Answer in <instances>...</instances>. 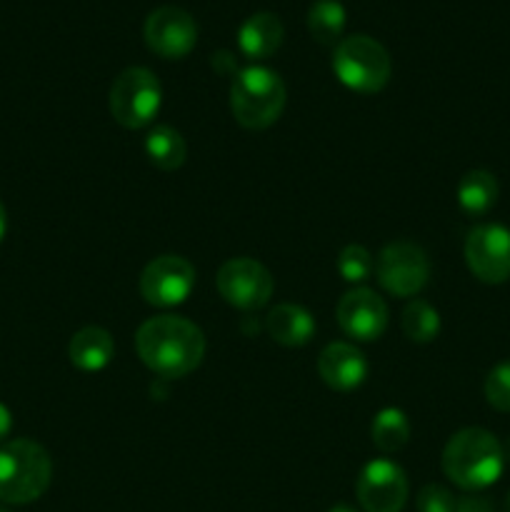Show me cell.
Wrapping results in <instances>:
<instances>
[{"label": "cell", "mask_w": 510, "mask_h": 512, "mask_svg": "<svg viewBox=\"0 0 510 512\" xmlns=\"http://www.w3.org/2000/svg\"><path fill=\"white\" fill-rule=\"evenodd\" d=\"M355 495L365 512H400L408 503V478L390 460H370L360 470Z\"/></svg>", "instance_id": "8fae6325"}, {"label": "cell", "mask_w": 510, "mask_h": 512, "mask_svg": "<svg viewBox=\"0 0 510 512\" xmlns=\"http://www.w3.org/2000/svg\"><path fill=\"white\" fill-rule=\"evenodd\" d=\"M135 350L145 368L165 380L185 378L205 355L203 330L180 315H158L145 320L135 333Z\"/></svg>", "instance_id": "6da1fadb"}, {"label": "cell", "mask_w": 510, "mask_h": 512, "mask_svg": "<svg viewBox=\"0 0 510 512\" xmlns=\"http://www.w3.org/2000/svg\"><path fill=\"white\" fill-rule=\"evenodd\" d=\"M498 203V180L488 170H470L458 183V205L468 215H485Z\"/></svg>", "instance_id": "d6986e66"}, {"label": "cell", "mask_w": 510, "mask_h": 512, "mask_svg": "<svg viewBox=\"0 0 510 512\" xmlns=\"http://www.w3.org/2000/svg\"><path fill=\"white\" fill-rule=\"evenodd\" d=\"M195 288V268L180 255H160L145 265L140 275V295L155 308H175L185 303Z\"/></svg>", "instance_id": "30bf717a"}, {"label": "cell", "mask_w": 510, "mask_h": 512, "mask_svg": "<svg viewBox=\"0 0 510 512\" xmlns=\"http://www.w3.org/2000/svg\"><path fill=\"white\" fill-rule=\"evenodd\" d=\"M455 512H493V503L480 495H465L455 503Z\"/></svg>", "instance_id": "484cf974"}, {"label": "cell", "mask_w": 510, "mask_h": 512, "mask_svg": "<svg viewBox=\"0 0 510 512\" xmlns=\"http://www.w3.org/2000/svg\"><path fill=\"white\" fill-rule=\"evenodd\" d=\"M333 73L355 93H378L388 85L393 63L383 45L370 35H350L335 45Z\"/></svg>", "instance_id": "5b68a950"}, {"label": "cell", "mask_w": 510, "mask_h": 512, "mask_svg": "<svg viewBox=\"0 0 510 512\" xmlns=\"http://www.w3.org/2000/svg\"><path fill=\"white\" fill-rule=\"evenodd\" d=\"M335 315L343 333L363 343L378 340L388 328V305L370 288L348 290L340 298Z\"/></svg>", "instance_id": "4fadbf2b"}, {"label": "cell", "mask_w": 510, "mask_h": 512, "mask_svg": "<svg viewBox=\"0 0 510 512\" xmlns=\"http://www.w3.org/2000/svg\"><path fill=\"white\" fill-rule=\"evenodd\" d=\"M145 155L150 163L163 173H173L188 158V145L185 138L170 125H155L145 138Z\"/></svg>", "instance_id": "ac0fdd59"}, {"label": "cell", "mask_w": 510, "mask_h": 512, "mask_svg": "<svg viewBox=\"0 0 510 512\" xmlns=\"http://www.w3.org/2000/svg\"><path fill=\"white\" fill-rule=\"evenodd\" d=\"M375 275L390 295H398V298L418 295L430 278L428 255L420 245L408 243V240H395L380 250Z\"/></svg>", "instance_id": "52a82bcc"}, {"label": "cell", "mask_w": 510, "mask_h": 512, "mask_svg": "<svg viewBox=\"0 0 510 512\" xmlns=\"http://www.w3.org/2000/svg\"><path fill=\"white\" fill-rule=\"evenodd\" d=\"M5 228H8V218H5V208H3V203H0V240H3Z\"/></svg>", "instance_id": "83f0119b"}, {"label": "cell", "mask_w": 510, "mask_h": 512, "mask_svg": "<svg viewBox=\"0 0 510 512\" xmlns=\"http://www.w3.org/2000/svg\"><path fill=\"white\" fill-rule=\"evenodd\" d=\"M285 108V85L275 70L250 65L235 73L230 85V110L248 130H265Z\"/></svg>", "instance_id": "277c9868"}, {"label": "cell", "mask_w": 510, "mask_h": 512, "mask_svg": "<svg viewBox=\"0 0 510 512\" xmlns=\"http://www.w3.org/2000/svg\"><path fill=\"white\" fill-rule=\"evenodd\" d=\"M485 400L500 413H510V360L498 363L485 378Z\"/></svg>", "instance_id": "cb8c5ba5"}, {"label": "cell", "mask_w": 510, "mask_h": 512, "mask_svg": "<svg viewBox=\"0 0 510 512\" xmlns=\"http://www.w3.org/2000/svg\"><path fill=\"white\" fill-rule=\"evenodd\" d=\"M10 433V410L0 405V440Z\"/></svg>", "instance_id": "4316f807"}, {"label": "cell", "mask_w": 510, "mask_h": 512, "mask_svg": "<svg viewBox=\"0 0 510 512\" xmlns=\"http://www.w3.org/2000/svg\"><path fill=\"white\" fill-rule=\"evenodd\" d=\"M115 353L113 338L105 328L98 325H88V328L78 330V333L70 338L68 345V358L83 373H98L105 365L110 363Z\"/></svg>", "instance_id": "e0dca14e"}, {"label": "cell", "mask_w": 510, "mask_h": 512, "mask_svg": "<svg viewBox=\"0 0 510 512\" xmlns=\"http://www.w3.org/2000/svg\"><path fill=\"white\" fill-rule=\"evenodd\" d=\"M503 455H505V460H510V438L505 440V445H503Z\"/></svg>", "instance_id": "f546056e"}, {"label": "cell", "mask_w": 510, "mask_h": 512, "mask_svg": "<svg viewBox=\"0 0 510 512\" xmlns=\"http://www.w3.org/2000/svg\"><path fill=\"white\" fill-rule=\"evenodd\" d=\"M345 8L340 0H315L308 10V30L318 43L333 45L343 35Z\"/></svg>", "instance_id": "44dd1931"}, {"label": "cell", "mask_w": 510, "mask_h": 512, "mask_svg": "<svg viewBox=\"0 0 510 512\" xmlns=\"http://www.w3.org/2000/svg\"><path fill=\"white\" fill-rule=\"evenodd\" d=\"M163 90L160 80L148 68H125L110 85L108 105L110 115L118 125L128 130H140L153 123L160 110Z\"/></svg>", "instance_id": "8992f818"}, {"label": "cell", "mask_w": 510, "mask_h": 512, "mask_svg": "<svg viewBox=\"0 0 510 512\" xmlns=\"http://www.w3.org/2000/svg\"><path fill=\"white\" fill-rule=\"evenodd\" d=\"M370 435L380 453H398L410 440V423L403 410L385 408L380 410L370 425Z\"/></svg>", "instance_id": "ffe728a7"}, {"label": "cell", "mask_w": 510, "mask_h": 512, "mask_svg": "<svg viewBox=\"0 0 510 512\" xmlns=\"http://www.w3.org/2000/svg\"><path fill=\"white\" fill-rule=\"evenodd\" d=\"M318 373L328 388L348 393L360 388L368 378L365 355L350 343H330L318 358Z\"/></svg>", "instance_id": "5bb4252c"}, {"label": "cell", "mask_w": 510, "mask_h": 512, "mask_svg": "<svg viewBox=\"0 0 510 512\" xmlns=\"http://www.w3.org/2000/svg\"><path fill=\"white\" fill-rule=\"evenodd\" d=\"M465 263L480 283H508L510 230L498 223H485L470 230L468 240H465Z\"/></svg>", "instance_id": "ba28073f"}, {"label": "cell", "mask_w": 510, "mask_h": 512, "mask_svg": "<svg viewBox=\"0 0 510 512\" xmlns=\"http://www.w3.org/2000/svg\"><path fill=\"white\" fill-rule=\"evenodd\" d=\"M265 328L275 343L285 345V348H300V345L310 343L315 333L313 315L305 308L293 303L275 305L265 318Z\"/></svg>", "instance_id": "2e32d148"}, {"label": "cell", "mask_w": 510, "mask_h": 512, "mask_svg": "<svg viewBox=\"0 0 510 512\" xmlns=\"http://www.w3.org/2000/svg\"><path fill=\"white\" fill-rule=\"evenodd\" d=\"M145 43L160 58H183L195 48L198 40V25H195L193 15L188 10L178 8V5H163L155 8L153 13L145 18Z\"/></svg>", "instance_id": "7c38bea8"}, {"label": "cell", "mask_w": 510, "mask_h": 512, "mask_svg": "<svg viewBox=\"0 0 510 512\" xmlns=\"http://www.w3.org/2000/svg\"><path fill=\"white\" fill-rule=\"evenodd\" d=\"M53 478V463L43 445L10 440L0 448V500L25 505L38 500Z\"/></svg>", "instance_id": "3957f363"}, {"label": "cell", "mask_w": 510, "mask_h": 512, "mask_svg": "<svg viewBox=\"0 0 510 512\" xmlns=\"http://www.w3.org/2000/svg\"><path fill=\"white\" fill-rule=\"evenodd\" d=\"M328 512H360V510H355L353 505H345V503H340V505H333V508H330Z\"/></svg>", "instance_id": "f1b7e54d"}, {"label": "cell", "mask_w": 510, "mask_h": 512, "mask_svg": "<svg viewBox=\"0 0 510 512\" xmlns=\"http://www.w3.org/2000/svg\"><path fill=\"white\" fill-rule=\"evenodd\" d=\"M505 468L503 443L490 430L465 428L448 440L443 450V473L458 488L478 493L498 483Z\"/></svg>", "instance_id": "7a4b0ae2"}, {"label": "cell", "mask_w": 510, "mask_h": 512, "mask_svg": "<svg viewBox=\"0 0 510 512\" xmlns=\"http://www.w3.org/2000/svg\"><path fill=\"white\" fill-rule=\"evenodd\" d=\"M415 503H418V512H455L458 498L448 488H443V485L430 483L420 490Z\"/></svg>", "instance_id": "d4e9b609"}, {"label": "cell", "mask_w": 510, "mask_h": 512, "mask_svg": "<svg viewBox=\"0 0 510 512\" xmlns=\"http://www.w3.org/2000/svg\"><path fill=\"white\" fill-rule=\"evenodd\" d=\"M283 35H285V30H283V23H280L278 15L263 10V13L250 15V18L240 25L238 45H240V50H243L245 58L265 60L280 48V43H283Z\"/></svg>", "instance_id": "9a60e30c"}, {"label": "cell", "mask_w": 510, "mask_h": 512, "mask_svg": "<svg viewBox=\"0 0 510 512\" xmlns=\"http://www.w3.org/2000/svg\"><path fill=\"white\" fill-rule=\"evenodd\" d=\"M218 293L228 305L238 310H258L273 295V275L263 263L253 258H233L220 265Z\"/></svg>", "instance_id": "9c48e42d"}, {"label": "cell", "mask_w": 510, "mask_h": 512, "mask_svg": "<svg viewBox=\"0 0 510 512\" xmlns=\"http://www.w3.org/2000/svg\"><path fill=\"white\" fill-rule=\"evenodd\" d=\"M375 260L373 253L363 245H345L338 255V273L348 283H365L373 275Z\"/></svg>", "instance_id": "603a6c76"}, {"label": "cell", "mask_w": 510, "mask_h": 512, "mask_svg": "<svg viewBox=\"0 0 510 512\" xmlns=\"http://www.w3.org/2000/svg\"><path fill=\"white\" fill-rule=\"evenodd\" d=\"M403 333L413 343H433L440 333V315L425 300H413L403 310Z\"/></svg>", "instance_id": "7402d4cb"}, {"label": "cell", "mask_w": 510, "mask_h": 512, "mask_svg": "<svg viewBox=\"0 0 510 512\" xmlns=\"http://www.w3.org/2000/svg\"><path fill=\"white\" fill-rule=\"evenodd\" d=\"M505 512H510V493H508V498H505Z\"/></svg>", "instance_id": "4dcf8cb0"}]
</instances>
